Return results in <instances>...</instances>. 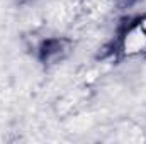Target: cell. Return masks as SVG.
Wrapping results in <instances>:
<instances>
[{"mask_svg": "<svg viewBox=\"0 0 146 144\" xmlns=\"http://www.w3.org/2000/svg\"><path fill=\"white\" fill-rule=\"evenodd\" d=\"M70 53V42L63 37L46 39L39 46V59L42 63H58Z\"/></svg>", "mask_w": 146, "mask_h": 144, "instance_id": "1", "label": "cell"}, {"mask_svg": "<svg viewBox=\"0 0 146 144\" xmlns=\"http://www.w3.org/2000/svg\"><path fill=\"white\" fill-rule=\"evenodd\" d=\"M127 2H133V0H127Z\"/></svg>", "mask_w": 146, "mask_h": 144, "instance_id": "2", "label": "cell"}]
</instances>
